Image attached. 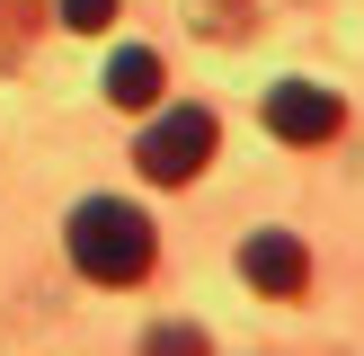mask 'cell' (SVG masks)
Returning a JSON list of instances; mask_svg holds the SVG:
<instances>
[{
    "label": "cell",
    "mask_w": 364,
    "mask_h": 356,
    "mask_svg": "<svg viewBox=\"0 0 364 356\" xmlns=\"http://www.w3.org/2000/svg\"><path fill=\"white\" fill-rule=\"evenodd\" d=\"M160 258L151 241V214L124 205V196H89L80 214H71V267H80L89 285H142Z\"/></svg>",
    "instance_id": "cell-1"
},
{
    "label": "cell",
    "mask_w": 364,
    "mask_h": 356,
    "mask_svg": "<svg viewBox=\"0 0 364 356\" xmlns=\"http://www.w3.org/2000/svg\"><path fill=\"white\" fill-rule=\"evenodd\" d=\"M213 142H223V125H213L205 107H169V116L142 134L134 160H142V178H151V187H187V178L213 160Z\"/></svg>",
    "instance_id": "cell-2"
},
{
    "label": "cell",
    "mask_w": 364,
    "mask_h": 356,
    "mask_svg": "<svg viewBox=\"0 0 364 356\" xmlns=\"http://www.w3.org/2000/svg\"><path fill=\"white\" fill-rule=\"evenodd\" d=\"M267 134L276 142H338L347 134V98L320 80H276L267 89Z\"/></svg>",
    "instance_id": "cell-3"
},
{
    "label": "cell",
    "mask_w": 364,
    "mask_h": 356,
    "mask_svg": "<svg viewBox=\"0 0 364 356\" xmlns=\"http://www.w3.org/2000/svg\"><path fill=\"white\" fill-rule=\"evenodd\" d=\"M240 276L258 285L267 303H294L302 285H311V249H302L294 231H249L240 241Z\"/></svg>",
    "instance_id": "cell-4"
},
{
    "label": "cell",
    "mask_w": 364,
    "mask_h": 356,
    "mask_svg": "<svg viewBox=\"0 0 364 356\" xmlns=\"http://www.w3.org/2000/svg\"><path fill=\"white\" fill-rule=\"evenodd\" d=\"M107 98H116V107H151L160 98V53L151 45H124L116 63H107Z\"/></svg>",
    "instance_id": "cell-5"
},
{
    "label": "cell",
    "mask_w": 364,
    "mask_h": 356,
    "mask_svg": "<svg viewBox=\"0 0 364 356\" xmlns=\"http://www.w3.org/2000/svg\"><path fill=\"white\" fill-rule=\"evenodd\" d=\"M142 356H213V347H205V330H196V320H160V330L142 338Z\"/></svg>",
    "instance_id": "cell-6"
},
{
    "label": "cell",
    "mask_w": 364,
    "mask_h": 356,
    "mask_svg": "<svg viewBox=\"0 0 364 356\" xmlns=\"http://www.w3.org/2000/svg\"><path fill=\"white\" fill-rule=\"evenodd\" d=\"M63 9V27L71 36H98V27H116V0H53Z\"/></svg>",
    "instance_id": "cell-7"
}]
</instances>
